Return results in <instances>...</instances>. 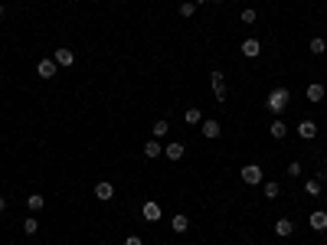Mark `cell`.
Segmentation results:
<instances>
[{
  "label": "cell",
  "instance_id": "obj_1",
  "mask_svg": "<svg viewBox=\"0 0 327 245\" xmlns=\"http://www.w3.org/2000/svg\"><path fill=\"white\" fill-rule=\"evenodd\" d=\"M291 105V92L285 85H278V88H272V92H268V98H265V108L272 111L275 118H282V111L288 108Z\"/></svg>",
  "mask_w": 327,
  "mask_h": 245
},
{
  "label": "cell",
  "instance_id": "obj_2",
  "mask_svg": "<svg viewBox=\"0 0 327 245\" xmlns=\"http://www.w3.org/2000/svg\"><path fill=\"white\" fill-rule=\"evenodd\" d=\"M242 183H246V186H262V183H265L262 167L259 164H246V167H242Z\"/></svg>",
  "mask_w": 327,
  "mask_h": 245
},
{
  "label": "cell",
  "instance_id": "obj_3",
  "mask_svg": "<svg viewBox=\"0 0 327 245\" xmlns=\"http://www.w3.org/2000/svg\"><path fill=\"white\" fill-rule=\"evenodd\" d=\"M53 62H56V66H59V69H69V66H72V62H75V53H72V49H69V46H59V49H56V53H53Z\"/></svg>",
  "mask_w": 327,
  "mask_h": 245
},
{
  "label": "cell",
  "instance_id": "obj_4",
  "mask_svg": "<svg viewBox=\"0 0 327 245\" xmlns=\"http://www.w3.org/2000/svg\"><path fill=\"white\" fill-rule=\"evenodd\" d=\"M298 137H301V141H314V137H317V121L304 118V121L298 124Z\"/></svg>",
  "mask_w": 327,
  "mask_h": 245
},
{
  "label": "cell",
  "instance_id": "obj_5",
  "mask_svg": "<svg viewBox=\"0 0 327 245\" xmlns=\"http://www.w3.org/2000/svg\"><path fill=\"white\" fill-rule=\"evenodd\" d=\"M141 216H144V219H148V222H157V219H161V216H164V209H161V203H154V200H148V203H144V206H141Z\"/></svg>",
  "mask_w": 327,
  "mask_h": 245
},
{
  "label": "cell",
  "instance_id": "obj_6",
  "mask_svg": "<svg viewBox=\"0 0 327 245\" xmlns=\"http://www.w3.org/2000/svg\"><path fill=\"white\" fill-rule=\"evenodd\" d=\"M111 196H115V183H111V180H99V183H95V200L108 203Z\"/></svg>",
  "mask_w": 327,
  "mask_h": 245
},
{
  "label": "cell",
  "instance_id": "obj_7",
  "mask_svg": "<svg viewBox=\"0 0 327 245\" xmlns=\"http://www.w3.org/2000/svg\"><path fill=\"white\" fill-rule=\"evenodd\" d=\"M275 235H278V239H288V235H295V222H291L288 216L275 219Z\"/></svg>",
  "mask_w": 327,
  "mask_h": 245
},
{
  "label": "cell",
  "instance_id": "obj_8",
  "mask_svg": "<svg viewBox=\"0 0 327 245\" xmlns=\"http://www.w3.org/2000/svg\"><path fill=\"white\" fill-rule=\"evenodd\" d=\"M56 72H59V66H56L53 59H39L36 62V75H39V79H53Z\"/></svg>",
  "mask_w": 327,
  "mask_h": 245
},
{
  "label": "cell",
  "instance_id": "obj_9",
  "mask_svg": "<svg viewBox=\"0 0 327 245\" xmlns=\"http://www.w3.org/2000/svg\"><path fill=\"white\" fill-rule=\"evenodd\" d=\"M183 154H186V147L180 144V141L164 144V157H167V160H183Z\"/></svg>",
  "mask_w": 327,
  "mask_h": 245
},
{
  "label": "cell",
  "instance_id": "obj_10",
  "mask_svg": "<svg viewBox=\"0 0 327 245\" xmlns=\"http://www.w3.org/2000/svg\"><path fill=\"white\" fill-rule=\"evenodd\" d=\"M262 53V43L255 36H249V39H242V56H246V59H255V56Z\"/></svg>",
  "mask_w": 327,
  "mask_h": 245
},
{
  "label": "cell",
  "instance_id": "obj_11",
  "mask_svg": "<svg viewBox=\"0 0 327 245\" xmlns=\"http://www.w3.org/2000/svg\"><path fill=\"white\" fill-rule=\"evenodd\" d=\"M200 131H203L206 141H216V137L222 134V124L219 121H203V124H200Z\"/></svg>",
  "mask_w": 327,
  "mask_h": 245
},
{
  "label": "cell",
  "instance_id": "obj_12",
  "mask_svg": "<svg viewBox=\"0 0 327 245\" xmlns=\"http://www.w3.org/2000/svg\"><path fill=\"white\" fill-rule=\"evenodd\" d=\"M141 151H144V157H148V160H157V157H161V154H164V144L157 141V137H151V141L144 144Z\"/></svg>",
  "mask_w": 327,
  "mask_h": 245
},
{
  "label": "cell",
  "instance_id": "obj_13",
  "mask_svg": "<svg viewBox=\"0 0 327 245\" xmlns=\"http://www.w3.org/2000/svg\"><path fill=\"white\" fill-rule=\"evenodd\" d=\"M170 229H173L177 235H183L186 229H190V216H186V213H177V216L170 219Z\"/></svg>",
  "mask_w": 327,
  "mask_h": 245
},
{
  "label": "cell",
  "instance_id": "obj_14",
  "mask_svg": "<svg viewBox=\"0 0 327 245\" xmlns=\"http://www.w3.org/2000/svg\"><path fill=\"white\" fill-rule=\"evenodd\" d=\"M308 222H311V229H317V232H327V213L324 209H314Z\"/></svg>",
  "mask_w": 327,
  "mask_h": 245
},
{
  "label": "cell",
  "instance_id": "obj_15",
  "mask_svg": "<svg viewBox=\"0 0 327 245\" xmlns=\"http://www.w3.org/2000/svg\"><path fill=\"white\" fill-rule=\"evenodd\" d=\"M268 134H272V137H275V141H282V137H285V134H288V124H285V121H282V118H275V121H272V124H268Z\"/></svg>",
  "mask_w": 327,
  "mask_h": 245
},
{
  "label": "cell",
  "instance_id": "obj_16",
  "mask_svg": "<svg viewBox=\"0 0 327 245\" xmlns=\"http://www.w3.org/2000/svg\"><path fill=\"white\" fill-rule=\"evenodd\" d=\"M167 131H170V124H167V118H157V121L151 124V137H157V141H161V137H167Z\"/></svg>",
  "mask_w": 327,
  "mask_h": 245
},
{
  "label": "cell",
  "instance_id": "obj_17",
  "mask_svg": "<svg viewBox=\"0 0 327 245\" xmlns=\"http://www.w3.org/2000/svg\"><path fill=\"white\" fill-rule=\"evenodd\" d=\"M321 98H324V85H321V82H311V85H308V102L311 105H321Z\"/></svg>",
  "mask_w": 327,
  "mask_h": 245
},
{
  "label": "cell",
  "instance_id": "obj_18",
  "mask_svg": "<svg viewBox=\"0 0 327 245\" xmlns=\"http://www.w3.org/2000/svg\"><path fill=\"white\" fill-rule=\"evenodd\" d=\"M262 193H265V200H278V196H282V183L265 180V183H262Z\"/></svg>",
  "mask_w": 327,
  "mask_h": 245
},
{
  "label": "cell",
  "instance_id": "obj_19",
  "mask_svg": "<svg viewBox=\"0 0 327 245\" xmlns=\"http://www.w3.org/2000/svg\"><path fill=\"white\" fill-rule=\"evenodd\" d=\"M308 53H311V56H324V53H327V43H324V36H311V43H308Z\"/></svg>",
  "mask_w": 327,
  "mask_h": 245
},
{
  "label": "cell",
  "instance_id": "obj_20",
  "mask_svg": "<svg viewBox=\"0 0 327 245\" xmlns=\"http://www.w3.org/2000/svg\"><path fill=\"white\" fill-rule=\"evenodd\" d=\"M26 206H30V213H39V209L46 206L43 193H30V196H26Z\"/></svg>",
  "mask_w": 327,
  "mask_h": 245
},
{
  "label": "cell",
  "instance_id": "obj_21",
  "mask_svg": "<svg viewBox=\"0 0 327 245\" xmlns=\"http://www.w3.org/2000/svg\"><path fill=\"white\" fill-rule=\"evenodd\" d=\"M183 121L186 124H203V111H200V108H186L183 111Z\"/></svg>",
  "mask_w": 327,
  "mask_h": 245
},
{
  "label": "cell",
  "instance_id": "obj_22",
  "mask_svg": "<svg viewBox=\"0 0 327 245\" xmlns=\"http://www.w3.org/2000/svg\"><path fill=\"white\" fill-rule=\"evenodd\" d=\"M23 232H26V235H36V232H39V222H36V216H30V219L23 222Z\"/></svg>",
  "mask_w": 327,
  "mask_h": 245
},
{
  "label": "cell",
  "instance_id": "obj_23",
  "mask_svg": "<svg viewBox=\"0 0 327 245\" xmlns=\"http://www.w3.org/2000/svg\"><path fill=\"white\" fill-rule=\"evenodd\" d=\"M210 85H213V88L226 85V72H219V69H216V72H210Z\"/></svg>",
  "mask_w": 327,
  "mask_h": 245
},
{
  "label": "cell",
  "instance_id": "obj_24",
  "mask_svg": "<svg viewBox=\"0 0 327 245\" xmlns=\"http://www.w3.org/2000/svg\"><path fill=\"white\" fill-rule=\"evenodd\" d=\"M193 13H197V4H193V0H183V4H180V17H193Z\"/></svg>",
  "mask_w": 327,
  "mask_h": 245
},
{
  "label": "cell",
  "instance_id": "obj_25",
  "mask_svg": "<svg viewBox=\"0 0 327 245\" xmlns=\"http://www.w3.org/2000/svg\"><path fill=\"white\" fill-rule=\"evenodd\" d=\"M304 193H308V196H317V193H321V183H317V180H308V183H304Z\"/></svg>",
  "mask_w": 327,
  "mask_h": 245
},
{
  "label": "cell",
  "instance_id": "obj_26",
  "mask_svg": "<svg viewBox=\"0 0 327 245\" xmlns=\"http://www.w3.org/2000/svg\"><path fill=\"white\" fill-rule=\"evenodd\" d=\"M301 170H304L301 160H291V164H288V177H301Z\"/></svg>",
  "mask_w": 327,
  "mask_h": 245
},
{
  "label": "cell",
  "instance_id": "obj_27",
  "mask_svg": "<svg viewBox=\"0 0 327 245\" xmlns=\"http://www.w3.org/2000/svg\"><path fill=\"white\" fill-rule=\"evenodd\" d=\"M255 20H259V17H255V10H252V7H249V10H242V23H246V26H252Z\"/></svg>",
  "mask_w": 327,
  "mask_h": 245
},
{
  "label": "cell",
  "instance_id": "obj_28",
  "mask_svg": "<svg viewBox=\"0 0 327 245\" xmlns=\"http://www.w3.org/2000/svg\"><path fill=\"white\" fill-rule=\"evenodd\" d=\"M213 95H216V102H219V105H222V102H226V98H229V92H226V85L213 88Z\"/></svg>",
  "mask_w": 327,
  "mask_h": 245
},
{
  "label": "cell",
  "instance_id": "obj_29",
  "mask_svg": "<svg viewBox=\"0 0 327 245\" xmlns=\"http://www.w3.org/2000/svg\"><path fill=\"white\" fill-rule=\"evenodd\" d=\"M124 245H144V242H141V235H128V239H124Z\"/></svg>",
  "mask_w": 327,
  "mask_h": 245
},
{
  "label": "cell",
  "instance_id": "obj_30",
  "mask_svg": "<svg viewBox=\"0 0 327 245\" xmlns=\"http://www.w3.org/2000/svg\"><path fill=\"white\" fill-rule=\"evenodd\" d=\"M4 209H7V200H4V196H0V213H4Z\"/></svg>",
  "mask_w": 327,
  "mask_h": 245
},
{
  "label": "cell",
  "instance_id": "obj_31",
  "mask_svg": "<svg viewBox=\"0 0 327 245\" xmlns=\"http://www.w3.org/2000/svg\"><path fill=\"white\" fill-rule=\"evenodd\" d=\"M206 4H222V0H206Z\"/></svg>",
  "mask_w": 327,
  "mask_h": 245
},
{
  "label": "cell",
  "instance_id": "obj_32",
  "mask_svg": "<svg viewBox=\"0 0 327 245\" xmlns=\"http://www.w3.org/2000/svg\"><path fill=\"white\" fill-rule=\"evenodd\" d=\"M0 20H4V4H0Z\"/></svg>",
  "mask_w": 327,
  "mask_h": 245
}]
</instances>
